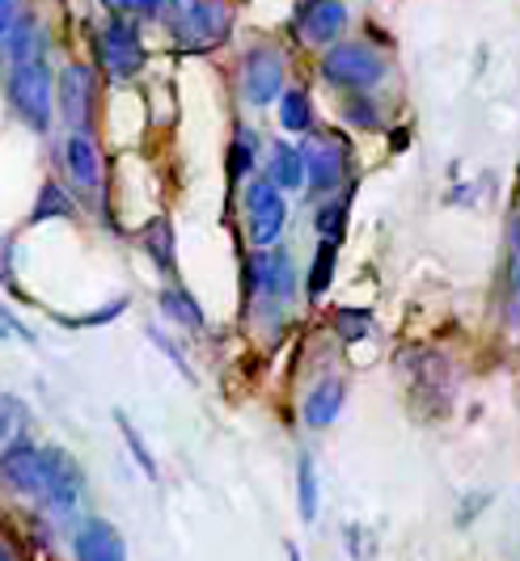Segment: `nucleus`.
<instances>
[{"label":"nucleus","instance_id":"nucleus-31","mask_svg":"<svg viewBox=\"0 0 520 561\" xmlns=\"http://www.w3.org/2000/svg\"><path fill=\"white\" fill-rule=\"evenodd\" d=\"M127 296H115L106 309H93V312H86V317H56L59 325H68V330H89V325H106V321H115V317H123L127 312Z\"/></svg>","mask_w":520,"mask_h":561},{"label":"nucleus","instance_id":"nucleus-24","mask_svg":"<svg viewBox=\"0 0 520 561\" xmlns=\"http://www.w3.org/2000/svg\"><path fill=\"white\" fill-rule=\"evenodd\" d=\"M335 262H339V245H335V241H318L314 266H309V283H305L309 300H321V296L330 291V283H335Z\"/></svg>","mask_w":520,"mask_h":561},{"label":"nucleus","instance_id":"nucleus-30","mask_svg":"<svg viewBox=\"0 0 520 561\" xmlns=\"http://www.w3.org/2000/svg\"><path fill=\"white\" fill-rule=\"evenodd\" d=\"M335 330L347 342H360V337L373 334V312L369 309H339L335 312Z\"/></svg>","mask_w":520,"mask_h":561},{"label":"nucleus","instance_id":"nucleus-40","mask_svg":"<svg viewBox=\"0 0 520 561\" xmlns=\"http://www.w3.org/2000/svg\"><path fill=\"white\" fill-rule=\"evenodd\" d=\"M0 561H13V553H9V549H4V545H0Z\"/></svg>","mask_w":520,"mask_h":561},{"label":"nucleus","instance_id":"nucleus-39","mask_svg":"<svg viewBox=\"0 0 520 561\" xmlns=\"http://www.w3.org/2000/svg\"><path fill=\"white\" fill-rule=\"evenodd\" d=\"M284 553H289V561H301V549H296V545H284Z\"/></svg>","mask_w":520,"mask_h":561},{"label":"nucleus","instance_id":"nucleus-2","mask_svg":"<svg viewBox=\"0 0 520 561\" xmlns=\"http://www.w3.org/2000/svg\"><path fill=\"white\" fill-rule=\"evenodd\" d=\"M321 81L335 84V89H347V93H369L373 84L385 81V72H389V64L385 56L376 51L373 43H335V47H326V56H321Z\"/></svg>","mask_w":520,"mask_h":561},{"label":"nucleus","instance_id":"nucleus-18","mask_svg":"<svg viewBox=\"0 0 520 561\" xmlns=\"http://www.w3.org/2000/svg\"><path fill=\"white\" fill-rule=\"evenodd\" d=\"M157 305H161V312L170 317L178 330H186V334H203V330H207V317H203L200 300H195V296H191L186 287H178V283L161 287Z\"/></svg>","mask_w":520,"mask_h":561},{"label":"nucleus","instance_id":"nucleus-32","mask_svg":"<svg viewBox=\"0 0 520 561\" xmlns=\"http://www.w3.org/2000/svg\"><path fill=\"white\" fill-rule=\"evenodd\" d=\"M148 342H152V346H157V351H161V355H166V359H170V364L178 367V371H182L186 380H195V371H191V364H186L182 346H178V342H173V337L166 334V330H148Z\"/></svg>","mask_w":520,"mask_h":561},{"label":"nucleus","instance_id":"nucleus-34","mask_svg":"<svg viewBox=\"0 0 520 561\" xmlns=\"http://www.w3.org/2000/svg\"><path fill=\"white\" fill-rule=\"evenodd\" d=\"M115 13H127V18H161L166 13V0H111Z\"/></svg>","mask_w":520,"mask_h":561},{"label":"nucleus","instance_id":"nucleus-33","mask_svg":"<svg viewBox=\"0 0 520 561\" xmlns=\"http://www.w3.org/2000/svg\"><path fill=\"white\" fill-rule=\"evenodd\" d=\"M508 287L520 296V211L508 220Z\"/></svg>","mask_w":520,"mask_h":561},{"label":"nucleus","instance_id":"nucleus-20","mask_svg":"<svg viewBox=\"0 0 520 561\" xmlns=\"http://www.w3.org/2000/svg\"><path fill=\"white\" fill-rule=\"evenodd\" d=\"M255 165H259V131L237 127L229 144V182H250Z\"/></svg>","mask_w":520,"mask_h":561},{"label":"nucleus","instance_id":"nucleus-4","mask_svg":"<svg viewBox=\"0 0 520 561\" xmlns=\"http://www.w3.org/2000/svg\"><path fill=\"white\" fill-rule=\"evenodd\" d=\"M0 485L43 506L47 485H52V444H34L26 435L13 439L0 451Z\"/></svg>","mask_w":520,"mask_h":561},{"label":"nucleus","instance_id":"nucleus-14","mask_svg":"<svg viewBox=\"0 0 520 561\" xmlns=\"http://www.w3.org/2000/svg\"><path fill=\"white\" fill-rule=\"evenodd\" d=\"M72 558L77 561H127V540L111 519L89 515L72 533Z\"/></svg>","mask_w":520,"mask_h":561},{"label":"nucleus","instance_id":"nucleus-10","mask_svg":"<svg viewBox=\"0 0 520 561\" xmlns=\"http://www.w3.org/2000/svg\"><path fill=\"white\" fill-rule=\"evenodd\" d=\"M93 102H98V72H93V64H68L56 77V106L64 114V123L72 131H89Z\"/></svg>","mask_w":520,"mask_h":561},{"label":"nucleus","instance_id":"nucleus-35","mask_svg":"<svg viewBox=\"0 0 520 561\" xmlns=\"http://www.w3.org/2000/svg\"><path fill=\"white\" fill-rule=\"evenodd\" d=\"M22 22V9H18V0H0V47L9 43V34L13 26Z\"/></svg>","mask_w":520,"mask_h":561},{"label":"nucleus","instance_id":"nucleus-15","mask_svg":"<svg viewBox=\"0 0 520 561\" xmlns=\"http://www.w3.org/2000/svg\"><path fill=\"white\" fill-rule=\"evenodd\" d=\"M64 169H68L77 195H89L93 203L102 198V152L89 131H72L64 140Z\"/></svg>","mask_w":520,"mask_h":561},{"label":"nucleus","instance_id":"nucleus-7","mask_svg":"<svg viewBox=\"0 0 520 561\" xmlns=\"http://www.w3.org/2000/svg\"><path fill=\"white\" fill-rule=\"evenodd\" d=\"M250 296L262 309H289L296 300V262L289 250H255L250 257Z\"/></svg>","mask_w":520,"mask_h":561},{"label":"nucleus","instance_id":"nucleus-11","mask_svg":"<svg viewBox=\"0 0 520 561\" xmlns=\"http://www.w3.org/2000/svg\"><path fill=\"white\" fill-rule=\"evenodd\" d=\"M403 367L410 376V393L419 401H432V414H449V401H453L449 359L436 351H410V355H403Z\"/></svg>","mask_w":520,"mask_h":561},{"label":"nucleus","instance_id":"nucleus-25","mask_svg":"<svg viewBox=\"0 0 520 561\" xmlns=\"http://www.w3.org/2000/svg\"><path fill=\"white\" fill-rule=\"evenodd\" d=\"M347 207H351V198L339 195V198H321L318 216H314V228H318V241H343L347 232Z\"/></svg>","mask_w":520,"mask_h":561},{"label":"nucleus","instance_id":"nucleus-23","mask_svg":"<svg viewBox=\"0 0 520 561\" xmlns=\"http://www.w3.org/2000/svg\"><path fill=\"white\" fill-rule=\"evenodd\" d=\"M77 216V203L68 198V191L59 182H43L38 191V203L30 211V225H43V220H72Z\"/></svg>","mask_w":520,"mask_h":561},{"label":"nucleus","instance_id":"nucleus-8","mask_svg":"<svg viewBox=\"0 0 520 561\" xmlns=\"http://www.w3.org/2000/svg\"><path fill=\"white\" fill-rule=\"evenodd\" d=\"M284 51L275 43H255L246 56H241V98L250 106H271L284 98Z\"/></svg>","mask_w":520,"mask_h":561},{"label":"nucleus","instance_id":"nucleus-13","mask_svg":"<svg viewBox=\"0 0 520 561\" xmlns=\"http://www.w3.org/2000/svg\"><path fill=\"white\" fill-rule=\"evenodd\" d=\"M292 30L309 47H335V43H343L347 4L343 0H301L296 18H292Z\"/></svg>","mask_w":520,"mask_h":561},{"label":"nucleus","instance_id":"nucleus-36","mask_svg":"<svg viewBox=\"0 0 520 561\" xmlns=\"http://www.w3.org/2000/svg\"><path fill=\"white\" fill-rule=\"evenodd\" d=\"M0 337H22V342H34V334H30L26 325L13 317V312L0 305Z\"/></svg>","mask_w":520,"mask_h":561},{"label":"nucleus","instance_id":"nucleus-37","mask_svg":"<svg viewBox=\"0 0 520 561\" xmlns=\"http://www.w3.org/2000/svg\"><path fill=\"white\" fill-rule=\"evenodd\" d=\"M491 503V494H470L465 506L457 511V528H470V519H478V511Z\"/></svg>","mask_w":520,"mask_h":561},{"label":"nucleus","instance_id":"nucleus-6","mask_svg":"<svg viewBox=\"0 0 520 561\" xmlns=\"http://www.w3.org/2000/svg\"><path fill=\"white\" fill-rule=\"evenodd\" d=\"M305 157V182L314 186V195H335L351 178V148L339 131H309L301 144Z\"/></svg>","mask_w":520,"mask_h":561},{"label":"nucleus","instance_id":"nucleus-21","mask_svg":"<svg viewBox=\"0 0 520 561\" xmlns=\"http://www.w3.org/2000/svg\"><path fill=\"white\" fill-rule=\"evenodd\" d=\"M280 127L292 136H309L314 131V98L305 89H284L280 98Z\"/></svg>","mask_w":520,"mask_h":561},{"label":"nucleus","instance_id":"nucleus-16","mask_svg":"<svg viewBox=\"0 0 520 561\" xmlns=\"http://www.w3.org/2000/svg\"><path fill=\"white\" fill-rule=\"evenodd\" d=\"M343 401H347V385L339 376H321L318 385L305 393V405H301V419L309 431H326L330 422L343 414Z\"/></svg>","mask_w":520,"mask_h":561},{"label":"nucleus","instance_id":"nucleus-29","mask_svg":"<svg viewBox=\"0 0 520 561\" xmlns=\"http://www.w3.org/2000/svg\"><path fill=\"white\" fill-rule=\"evenodd\" d=\"M38 43H43V30L34 26V22H18L4 47H9L13 64H30V59H38Z\"/></svg>","mask_w":520,"mask_h":561},{"label":"nucleus","instance_id":"nucleus-19","mask_svg":"<svg viewBox=\"0 0 520 561\" xmlns=\"http://www.w3.org/2000/svg\"><path fill=\"white\" fill-rule=\"evenodd\" d=\"M145 253L152 257V266L161 275H173L178 271V237H173L170 220H152L145 228Z\"/></svg>","mask_w":520,"mask_h":561},{"label":"nucleus","instance_id":"nucleus-26","mask_svg":"<svg viewBox=\"0 0 520 561\" xmlns=\"http://www.w3.org/2000/svg\"><path fill=\"white\" fill-rule=\"evenodd\" d=\"M30 426V410L18 401V397L0 393V451L9 448L13 439H22Z\"/></svg>","mask_w":520,"mask_h":561},{"label":"nucleus","instance_id":"nucleus-38","mask_svg":"<svg viewBox=\"0 0 520 561\" xmlns=\"http://www.w3.org/2000/svg\"><path fill=\"white\" fill-rule=\"evenodd\" d=\"M347 553H351V558H360V528H355V524L347 528Z\"/></svg>","mask_w":520,"mask_h":561},{"label":"nucleus","instance_id":"nucleus-28","mask_svg":"<svg viewBox=\"0 0 520 561\" xmlns=\"http://www.w3.org/2000/svg\"><path fill=\"white\" fill-rule=\"evenodd\" d=\"M343 118L347 127H355V131H381V111H376V102L369 93H351L343 102Z\"/></svg>","mask_w":520,"mask_h":561},{"label":"nucleus","instance_id":"nucleus-17","mask_svg":"<svg viewBox=\"0 0 520 561\" xmlns=\"http://www.w3.org/2000/svg\"><path fill=\"white\" fill-rule=\"evenodd\" d=\"M267 182L280 191H301L305 186V157L289 140H275L267 152Z\"/></svg>","mask_w":520,"mask_h":561},{"label":"nucleus","instance_id":"nucleus-3","mask_svg":"<svg viewBox=\"0 0 520 561\" xmlns=\"http://www.w3.org/2000/svg\"><path fill=\"white\" fill-rule=\"evenodd\" d=\"M241 216H246V241L250 250H275L289 228V198L267 178H250L241 191Z\"/></svg>","mask_w":520,"mask_h":561},{"label":"nucleus","instance_id":"nucleus-27","mask_svg":"<svg viewBox=\"0 0 520 561\" xmlns=\"http://www.w3.org/2000/svg\"><path fill=\"white\" fill-rule=\"evenodd\" d=\"M115 422H118V431H123V444H127V451L136 456V465H140V473H145L148 481H157V460H152V451L145 448V435L136 431V422L127 419L123 410H115Z\"/></svg>","mask_w":520,"mask_h":561},{"label":"nucleus","instance_id":"nucleus-1","mask_svg":"<svg viewBox=\"0 0 520 561\" xmlns=\"http://www.w3.org/2000/svg\"><path fill=\"white\" fill-rule=\"evenodd\" d=\"M9 106L26 123L34 136L52 131V111H56V77L43 59L30 64H13L9 72Z\"/></svg>","mask_w":520,"mask_h":561},{"label":"nucleus","instance_id":"nucleus-5","mask_svg":"<svg viewBox=\"0 0 520 561\" xmlns=\"http://www.w3.org/2000/svg\"><path fill=\"white\" fill-rule=\"evenodd\" d=\"M145 38H140V26L127 18V13H115L102 34H98V68L111 77V81H132L145 72Z\"/></svg>","mask_w":520,"mask_h":561},{"label":"nucleus","instance_id":"nucleus-22","mask_svg":"<svg viewBox=\"0 0 520 561\" xmlns=\"http://www.w3.org/2000/svg\"><path fill=\"white\" fill-rule=\"evenodd\" d=\"M318 506H321L318 469H314V456L301 451V460H296V511H301L305 524H314L318 519Z\"/></svg>","mask_w":520,"mask_h":561},{"label":"nucleus","instance_id":"nucleus-12","mask_svg":"<svg viewBox=\"0 0 520 561\" xmlns=\"http://www.w3.org/2000/svg\"><path fill=\"white\" fill-rule=\"evenodd\" d=\"M81 503H86V469L77 465V456L68 448L52 444V485H47L43 511L56 519H72Z\"/></svg>","mask_w":520,"mask_h":561},{"label":"nucleus","instance_id":"nucleus-9","mask_svg":"<svg viewBox=\"0 0 520 561\" xmlns=\"http://www.w3.org/2000/svg\"><path fill=\"white\" fill-rule=\"evenodd\" d=\"M173 34L186 51H207V47L225 43V34H229L225 0H182L178 18H173Z\"/></svg>","mask_w":520,"mask_h":561}]
</instances>
